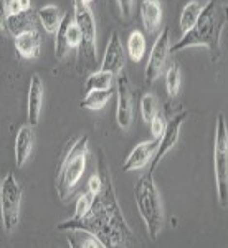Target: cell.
<instances>
[{"label":"cell","instance_id":"484cf974","mask_svg":"<svg viewBox=\"0 0 228 248\" xmlns=\"http://www.w3.org/2000/svg\"><path fill=\"white\" fill-rule=\"evenodd\" d=\"M157 98L152 93H146L141 98V116L146 123H151V119L157 114Z\"/></svg>","mask_w":228,"mask_h":248},{"label":"cell","instance_id":"7402d4cb","mask_svg":"<svg viewBox=\"0 0 228 248\" xmlns=\"http://www.w3.org/2000/svg\"><path fill=\"white\" fill-rule=\"evenodd\" d=\"M146 35L141 30H133L127 38V57L134 63H139L146 55Z\"/></svg>","mask_w":228,"mask_h":248},{"label":"cell","instance_id":"f546056e","mask_svg":"<svg viewBox=\"0 0 228 248\" xmlns=\"http://www.w3.org/2000/svg\"><path fill=\"white\" fill-rule=\"evenodd\" d=\"M22 5H23V10H30L31 3H30V0H22Z\"/></svg>","mask_w":228,"mask_h":248},{"label":"cell","instance_id":"9c48e42d","mask_svg":"<svg viewBox=\"0 0 228 248\" xmlns=\"http://www.w3.org/2000/svg\"><path fill=\"white\" fill-rule=\"evenodd\" d=\"M116 96H118V103H116V119H118V126L122 131H127L133 123V93H131V85L127 75L121 71L119 77L116 78Z\"/></svg>","mask_w":228,"mask_h":248},{"label":"cell","instance_id":"9a60e30c","mask_svg":"<svg viewBox=\"0 0 228 248\" xmlns=\"http://www.w3.org/2000/svg\"><path fill=\"white\" fill-rule=\"evenodd\" d=\"M35 146V133L31 124H25L18 129L15 138V164L17 167H23L30 159Z\"/></svg>","mask_w":228,"mask_h":248},{"label":"cell","instance_id":"8fae6325","mask_svg":"<svg viewBox=\"0 0 228 248\" xmlns=\"http://www.w3.org/2000/svg\"><path fill=\"white\" fill-rule=\"evenodd\" d=\"M126 55L127 53L122 46L119 33L118 31H113L109 40H107L105 57H103V62H101V70L119 75L121 71H124V66H126Z\"/></svg>","mask_w":228,"mask_h":248},{"label":"cell","instance_id":"4fadbf2b","mask_svg":"<svg viewBox=\"0 0 228 248\" xmlns=\"http://www.w3.org/2000/svg\"><path fill=\"white\" fill-rule=\"evenodd\" d=\"M38 15L31 10H25L17 15H7L5 18H2V30L5 29L12 37L17 38L25 33H30V31H35L38 29Z\"/></svg>","mask_w":228,"mask_h":248},{"label":"cell","instance_id":"3957f363","mask_svg":"<svg viewBox=\"0 0 228 248\" xmlns=\"http://www.w3.org/2000/svg\"><path fill=\"white\" fill-rule=\"evenodd\" d=\"M134 199L147 233L152 240H155L164 229V207L154 181V172L149 170L142 177H139L134 187Z\"/></svg>","mask_w":228,"mask_h":248},{"label":"cell","instance_id":"6da1fadb","mask_svg":"<svg viewBox=\"0 0 228 248\" xmlns=\"http://www.w3.org/2000/svg\"><path fill=\"white\" fill-rule=\"evenodd\" d=\"M98 174L101 175L103 184L101 190L94 195V202L91 210L81 218H68L65 222L58 223L57 229L60 232L68 230H88L105 243L106 248L113 247H126L133 242L134 232L127 225L122 210L118 203L116 190L113 186V175L111 167L106 162L103 153H99L98 159Z\"/></svg>","mask_w":228,"mask_h":248},{"label":"cell","instance_id":"d6986e66","mask_svg":"<svg viewBox=\"0 0 228 248\" xmlns=\"http://www.w3.org/2000/svg\"><path fill=\"white\" fill-rule=\"evenodd\" d=\"M37 15H38V20H40V25L45 29V31L48 33H57V30L60 29V23H61V14H60V9L53 3L50 5H45V7H40L37 10Z\"/></svg>","mask_w":228,"mask_h":248},{"label":"cell","instance_id":"83f0119b","mask_svg":"<svg viewBox=\"0 0 228 248\" xmlns=\"http://www.w3.org/2000/svg\"><path fill=\"white\" fill-rule=\"evenodd\" d=\"M167 124H169V123H167L166 116H164L162 113H157V114H155L154 118L151 119V123H149L152 138L161 139V138H162V134L166 133V129H167Z\"/></svg>","mask_w":228,"mask_h":248},{"label":"cell","instance_id":"603a6c76","mask_svg":"<svg viewBox=\"0 0 228 248\" xmlns=\"http://www.w3.org/2000/svg\"><path fill=\"white\" fill-rule=\"evenodd\" d=\"M113 96V91L111 90H94L90 91V93L85 94V98L81 99L79 106L85 108V109H91V111H99L106 106V103L111 99Z\"/></svg>","mask_w":228,"mask_h":248},{"label":"cell","instance_id":"cb8c5ba5","mask_svg":"<svg viewBox=\"0 0 228 248\" xmlns=\"http://www.w3.org/2000/svg\"><path fill=\"white\" fill-rule=\"evenodd\" d=\"M203 7L198 2H189L181 12V17H179V27H181L182 35L187 33L192 27L197 23V20L202 14Z\"/></svg>","mask_w":228,"mask_h":248},{"label":"cell","instance_id":"e0dca14e","mask_svg":"<svg viewBox=\"0 0 228 248\" xmlns=\"http://www.w3.org/2000/svg\"><path fill=\"white\" fill-rule=\"evenodd\" d=\"M15 48H17V53L22 58L25 60L38 58L40 51H42V38L38 35V30L15 38Z\"/></svg>","mask_w":228,"mask_h":248},{"label":"cell","instance_id":"f1b7e54d","mask_svg":"<svg viewBox=\"0 0 228 248\" xmlns=\"http://www.w3.org/2000/svg\"><path fill=\"white\" fill-rule=\"evenodd\" d=\"M119 7V12L124 17V20H129L131 15H133V9H134V0H116Z\"/></svg>","mask_w":228,"mask_h":248},{"label":"cell","instance_id":"ffe728a7","mask_svg":"<svg viewBox=\"0 0 228 248\" xmlns=\"http://www.w3.org/2000/svg\"><path fill=\"white\" fill-rule=\"evenodd\" d=\"M68 243L75 248H106L94 233L88 230H68Z\"/></svg>","mask_w":228,"mask_h":248},{"label":"cell","instance_id":"ba28073f","mask_svg":"<svg viewBox=\"0 0 228 248\" xmlns=\"http://www.w3.org/2000/svg\"><path fill=\"white\" fill-rule=\"evenodd\" d=\"M170 30L164 29L159 33L157 40L152 45V50L149 53V60H147L146 71H144V78H146L147 85H152L155 79L159 78V75L162 73V70L166 68L167 57L170 53Z\"/></svg>","mask_w":228,"mask_h":248},{"label":"cell","instance_id":"7a4b0ae2","mask_svg":"<svg viewBox=\"0 0 228 248\" xmlns=\"http://www.w3.org/2000/svg\"><path fill=\"white\" fill-rule=\"evenodd\" d=\"M228 22V5L220 3V0H209L202 14L192 29L182 35L181 40L170 46V53H177L190 46H207L212 63H217L222 57L220 37Z\"/></svg>","mask_w":228,"mask_h":248},{"label":"cell","instance_id":"4316f807","mask_svg":"<svg viewBox=\"0 0 228 248\" xmlns=\"http://www.w3.org/2000/svg\"><path fill=\"white\" fill-rule=\"evenodd\" d=\"M93 202H94V194H93V192L86 190L85 194L79 195V199L76 201V205H75L73 218H81V217H85L88 212L91 210V207H93Z\"/></svg>","mask_w":228,"mask_h":248},{"label":"cell","instance_id":"4dcf8cb0","mask_svg":"<svg viewBox=\"0 0 228 248\" xmlns=\"http://www.w3.org/2000/svg\"><path fill=\"white\" fill-rule=\"evenodd\" d=\"M85 2H86V3H91V2H93V0H85Z\"/></svg>","mask_w":228,"mask_h":248},{"label":"cell","instance_id":"52a82bcc","mask_svg":"<svg viewBox=\"0 0 228 248\" xmlns=\"http://www.w3.org/2000/svg\"><path fill=\"white\" fill-rule=\"evenodd\" d=\"M22 186L9 172L0 182V210H2V227L5 233H12L20 223L22 210Z\"/></svg>","mask_w":228,"mask_h":248},{"label":"cell","instance_id":"7c38bea8","mask_svg":"<svg viewBox=\"0 0 228 248\" xmlns=\"http://www.w3.org/2000/svg\"><path fill=\"white\" fill-rule=\"evenodd\" d=\"M159 142H161V139H155V138L151 139V141L139 142L126 157V161L122 164V170L124 172L139 170L144 166H147L149 162H152L155 153H157Z\"/></svg>","mask_w":228,"mask_h":248},{"label":"cell","instance_id":"ac0fdd59","mask_svg":"<svg viewBox=\"0 0 228 248\" xmlns=\"http://www.w3.org/2000/svg\"><path fill=\"white\" fill-rule=\"evenodd\" d=\"M73 12H66L63 15L61 23H60V29L55 33V57L57 60L65 58V55L71 50L70 43H68V29H70V23L73 22Z\"/></svg>","mask_w":228,"mask_h":248},{"label":"cell","instance_id":"44dd1931","mask_svg":"<svg viewBox=\"0 0 228 248\" xmlns=\"http://www.w3.org/2000/svg\"><path fill=\"white\" fill-rule=\"evenodd\" d=\"M116 75L111 73V71L106 70H94L90 77L86 78L85 83V93H90V91L94 90H111L113 88Z\"/></svg>","mask_w":228,"mask_h":248},{"label":"cell","instance_id":"d4e9b609","mask_svg":"<svg viewBox=\"0 0 228 248\" xmlns=\"http://www.w3.org/2000/svg\"><path fill=\"white\" fill-rule=\"evenodd\" d=\"M182 85V75H181V68L177 63H172L166 71V90L169 93L170 98H175L181 91Z\"/></svg>","mask_w":228,"mask_h":248},{"label":"cell","instance_id":"5bb4252c","mask_svg":"<svg viewBox=\"0 0 228 248\" xmlns=\"http://www.w3.org/2000/svg\"><path fill=\"white\" fill-rule=\"evenodd\" d=\"M43 98H45V88H43L42 78L37 73L31 75L29 85V99H27V116H29V124L37 126L40 121L43 109Z\"/></svg>","mask_w":228,"mask_h":248},{"label":"cell","instance_id":"8992f818","mask_svg":"<svg viewBox=\"0 0 228 248\" xmlns=\"http://www.w3.org/2000/svg\"><path fill=\"white\" fill-rule=\"evenodd\" d=\"M213 170L218 205L228 207V124L223 113H218L213 136Z\"/></svg>","mask_w":228,"mask_h":248},{"label":"cell","instance_id":"277c9868","mask_svg":"<svg viewBox=\"0 0 228 248\" xmlns=\"http://www.w3.org/2000/svg\"><path fill=\"white\" fill-rule=\"evenodd\" d=\"M88 141L90 136H79L68 147L66 154L63 155V161L60 164L57 172V181H55V189L61 201H66L73 194L75 187L78 186L79 179L83 177L86 169L88 159Z\"/></svg>","mask_w":228,"mask_h":248},{"label":"cell","instance_id":"30bf717a","mask_svg":"<svg viewBox=\"0 0 228 248\" xmlns=\"http://www.w3.org/2000/svg\"><path fill=\"white\" fill-rule=\"evenodd\" d=\"M185 118H187V113H181V114L174 116V118L169 121V124H167L166 133L162 134L161 142H159L157 153H155L154 159H152V162H151V167H149L151 172H155V167L162 162V159L166 157V155L175 147V144L179 142L182 124H183V121H185Z\"/></svg>","mask_w":228,"mask_h":248},{"label":"cell","instance_id":"2e32d148","mask_svg":"<svg viewBox=\"0 0 228 248\" xmlns=\"http://www.w3.org/2000/svg\"><path fill=\"white\" fill-rule=\"evenodd\" d=\"M141 17L144 29L149 33H154L161 29L162 23V5L159 0H142L141 3Z\"/></svg>","mask_w":228,"mask_h":248},{"label":"cell","instance_id":"5b68a950","mask_svg":"<svg viewBox=\"0 0 228 248\" xmlns=\"http://www.w3.org/2000/svg\"><path fill=\"white\" fill-rule=\"evenodd\" d=\"M73 15L83 33L81 45L78 48V60L76 66L83 73L86 70H94L96 66V22L90 3L85 0H73Z\"/></svg>","mask_w":228,"mask_h":248}]
</instances>
